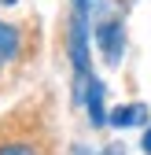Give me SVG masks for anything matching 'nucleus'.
<instances>
[{"label":"nucleus","mask_w":151,"mask_h":155,"mask_svg":"<svg viewBox=\"0 0 151 155\" xmlns=\"http://www.w3.org/2000/svg\"><path fill=\"white\" fill-rule=\"evenodd\" d=\"M96 41H100V48H103V59H107V63H118V59H122V48H125V30H122V22H118V18H107V22L96 30Z\"/></svg>","instance_id":"nucleus-1"},{"label":"nucleus","mask_w":151,"mask_h":155,"mask_svg":"<svg viewBox=\"0 0 151 155\" xmlns=\"http://www.w3.org/2000/svg\"><path fill=\"white\" fill-rule=\"evenodd\" d=\"M81 104L88 107V122H92V126H103V122H107V114H103V81H100V78H92V81L85 85Z\"/></svg>","instance_id":"nucleus-2"},{"label":"nucleus","mask_w":151,"mask_h":155,"mask_svg":"<svg viewBox=\"0 0 151 155\" xmlns=\"http://www.w3.org/2000/svg\"><path fill=\"white\" fill-rule=\"evenodd\" d=\"M147 118V111H144V104H125V107H118L114 114H111V126H118V129H125V126H140Z\"/></svg>","instance_id":"nucleus-3"},{"label":"nucleus","mask_w":151,"mask_h":155,"mask_svg":"<svg viewBox=\"0 0 151 155\" xmlns=\"http://www.w3.org/2000/svg\"><path fill=\"white\" fill-rule=\"evenodd\" d=\"M15 52H18V33H15L8 22H0V67H4Z\"/></svg>","instance_id":"nucleus-4"},{"label":"nucleus","mask_w":151,"mask_h":155,"mask_svg":"<svg viewBox=\"0 0 151 155\" xmlns=\"http://www.w3.org/2000/svg\"><path fill=\"white\" fill-rule=\"evenodd\" d=\"M0 155H41L30 140H0Z\"/></svg>","instance_id":"nucleus-5"},{"label":"nucleus","mask_w":151,"mask_h":155,"mask_svg":"<svg viewBox=\"0 0 151 155\" xmlns=\"http://www.w3.org/2000/svg\"><path fill=\"white\" fill-rule=\"evenodd\" d=\"M103 155H125V151H122V148H118V144H111V148H107V151H103Z\"/></svg>","instance_id":"nucleus-6"},{"label":"nucleus","mask_w":151,"mask_h":155,"mask_svg":"<svg viewBox=\"0 0 151 155\" xmlns=\"http://www.w3.org/2000/svg\"><path fill=\"white\" fill-rule=\"evenodd\" d=\"M144 151H151V129H147V137H144Z\"/></svg>","instance_id":"nucleus-7"},{"label":"nucleus","mask_w":151,"mask_h":155,"mask_svg":"<svg viewBox=\"0 0 151 155\" xmlns=\"http://www.w3.org/2000/svg\"><path fill=\"white\" fill-rule=\"evenodd\" d=\"M0 4H15V0H0Z\"/></svg>","instance_id":"nucleus-8"}]
</instances>
